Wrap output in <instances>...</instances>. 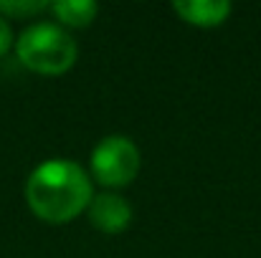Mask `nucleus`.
Instances as JSON below:
<instances>
[{
  "mask_svg": "<svg viewBox=\"0 0 261 258\" xmlns=\"http://www.w3.org/2000/svg\"><path fill=\"white\" fill-rule=\"evenodd\" d=\"M140 172V150L124 134H109L91 150V175L104 187H124Z\"/></svg>",
  "mask_w": 261,
  "mask_h": 258,
  "instance_id": "3",
  "label": "nucleus"
},
{
  "mask_svg": "<svg viewBox=\"0 0 261 258\" xmlns=\"http://www.w3.org/2000/svg\"><path fill=\"white\" fill-rule=\"evenodd\" d=\"M91 195V177L82 165L66 157L41 162L25 180L28 208L46 223H69L87 210Z\"/></svg>",
  "mask_w": 261,
  "mask_h": 258,
  "instance_id": "1",
  "label": "nucleus"
},
{
  "mask_svg": "<svg viewBox=\"0 0 261 258\" xmlns=\"http://www.w3.org/2000/svg\"><path fill=\"white\" fill-rule=\"evenodd\" d=\"M51 8L48 0H0V15L3 18H25L36 15Z\"/></svg>",
  "mask_w": 261,
  "mask_h": 258,
  "instance_id": "7",
  "label": "nucleus"
},
{
  "mask_svg": "<svg viewBox=\"0 0 261 258\" xmlns=\"http://www.w3.org/2000/svg\"><path fill=\"white\" fill-rule=\"evenodd\" d=\"M173 10L190 25L216 28L231 15L233 5L228 0H175Z\"/></svg>",
  "mask_w": 261,
  "mask_h": 258,
  "instance_id": "5",
  "label": "nucleus"
},
{
  "mask_svg": "<svg viewBox=\"0 0 261 258\" xmlns=\"http://www.w3.org/2000/svg\"><path fill=\"white\" fill-rule=\"evenodd\" d=\"M51 10L61 28H87L96 18L99 5L94 0H56L51 3Z\"/></svg>",
  "mask_w": 261,
  "mask_h": 258,
  "instance_id": "6",
  "label": "nucleus"
},
{
  "mask_svg": "<svg viewBox=\"0 0 261 258\" xmlns=\"http://www.w3.org/2000/svg\"><path fill=\"white\" fill-rule=\"evenodd\" d=\"M10 46H13V31H10L8 20L0 15V56H5Z\"/></svg>",
  "mask_w": 261,
  "mask_h": 258,
  "instance_id": "8",
  "label": "nucleus"
},
{
  "mask_svg": "<svg viewBox=\"0 0 261 258\" xmlns=\"http://www.w3.org/2000/svg\"><path fill=\"white\" fill-rule=\"evenodd\" d=\"M15 53L25 69H31L36 74L56 76V74L69 71L76 64L79 46L71 38V33L66 28H61L59 23L41 20V23L28 25L18 36Z\"/></svg>",
  "mask_w": 261,
  "mask_h": 258,
  "instance_id": "2",
  "label": "nucleus"
},
{
  "mask_svg": "<svg viewBox=\"0 0 261 258\" xmlns=\"http://www.w3.org/2000/svg\"><path fill=\"white\" fill-rule=\"evenodd\" d=\"M89 220L94 228L104 231V233H122L129 223H132V205L124 195L119 192H99L91 195L87 205Z\"/></svg>",
  "mask_w": 261,
  "mask_h": 258,
  "instance_id": "4",
  "label": "nucleus"
}]
</instances>
